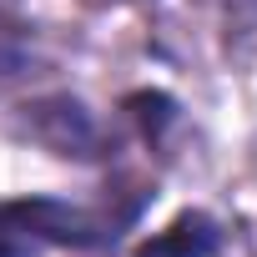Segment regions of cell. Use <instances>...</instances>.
<instances>
[{"label": "cell", "mask_w": 257, "mask_h": 257, "mask_svg": "<svg viewBox=\"0 0 257 257\" xmlns=\"http://www.w3.org/2000/svg\"><path fill=\"white\" fill-rule=\"evenodd\" d=\"M26 61H31V26L11 6H0V76H16Z\"/></svg>", "instance_id": "3"}, {"label": "cell", "mask_w": 257, "mask_h": 257, "mask_svg": "<svg viewBox=\"0 0 257 257\" xmlns=\"http://www.w3.org/2000/svg\"><path fill=\"white\" fill-rule=\"evenodd\" d=\"M0 257H21V247H16V242H11L6 232H0Z\"/></svg>", "instance_id": "4"}, {"label": "cell", "mask_w": 257, "mask_h": 257, "mask_svg": "<svg viewBox=\"0 0 257 257\" xmlns=\"http://www.w3.org/2000/svg\"><path fill=\"white\" fill-rule=\"evenodd\" d=\"M217 247V237L207 232V222H197V217H187V222H177L167 237H157L142 257H207Z\"/></svg>", "instance_id": "2"}, {"label": "cell", "mask_w": 257, "mask_h": 257, "mask_svg": "<svg viewBox=\"0 0 257 257\" xmlns=\"http://www.w3.org/2000/svg\"><path fill=\"white\" fill-rule=\"evenodd\" d=\"M61 126L56 132H36L46 147H56L61 157H96V126H91V116L76 106V101H41Z\"/></svg>", "instance_id": "1"}]
</instances>
